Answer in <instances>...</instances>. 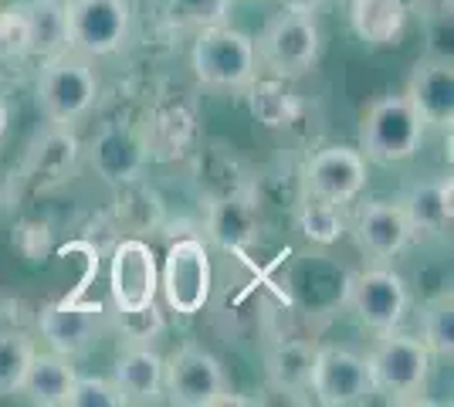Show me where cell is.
Here are the masks:
<instances>
[{"mask_svg": "<svg viewBox=\"0 0 454 407\" xmlns=\"http://www.w3.org/2000/svg\"><path fill=\"white\" fill-rule=\"evenodd\" d=\"M231 0H167V18L176 27H210L224 24Z\"/></svg>", "mask_w": 454, "mask_h": 407, "instance_id": "26", "label": "cell"}, {"mask_svg": "<svg viewBox=\"0 0 454 407\" xmlns=\"http://www.w3.org/2000/svg\"><path fill=\"white\" fill-rule=\"evenodd\" d=\"M65 407H126L122 394L115 390L113 380L106 377H78L68 390V404Z\"/></svg>", "mask_w": 454, "mask_h": 407, "instance_id": "27", "label": "cell"}, {"mask_svg": "<svg viewBox=\"0 0 454 407\" xmlns=\"http://www.w3.org/2000/svg\"><path fill=\"white\" fill-rule=\"evenodd\" d=\"M366 187V156L349 146H325L305 167V191L329 204H349Z\"/></svg>", "mask_w": 454, "mask_h": 407, "instance_id": "12", "label": "cell"}, {"mask_svg": "<svg viewBox=\"0 0 454 407\" xmlns=\"http://www.w3.org/2000/svg\"><path fill=\"white\" fill-rule=\"evenodd\" d=\"M122 323H126V340L129 343H150L153 336L163 330V319L156 312V302L146 306V309L122 312Z\"/></svg>", "mask_w": 454, "mask_h": 407, "instance_id": "28", "label": "cell"}, {"mask_svg": "<svg viewBox=\"0 0 454 407\" xmlns=\"http://www.w3.org/2000/svg\"><path fill=\"white\" fill-rule=\"evenodd\" d=\"M411 221L400 204H390V200H373L360 207L356 214V241L366 254H373L380 262L394 258L407 248L411 241Z\"/></svg>", "mask_w": 454, "mask_h": 407, "instance_id": "15", "label": "cell"}, {"mask_svg": "<svg viewBox=\"0 0 454 407\" xmlns=\"http://www.w3.org/2000/svg\"><path fill=\"white\" fill-rule=\"evenodd\" d=\"M299 224H302V231L309 241H316V245H333V241H340V234H342L340 204L309 197L302 214H299Z\"/></svg>", "mask_w": 454, "mask_h": 407, "instance_id": "24", "label": "cell"}, {"mask_svg": "<svg viewBox=\"0 0 454 407\" xmlns=\"http://www.w3.org/2000/svg\"><path fill=\"white\" fill-rule=\"evenodd\" d=\"M160 289L173 312L180 316H197L210 302L214 289V265L210 252L200 238H180L173 241L163 271H160Z\"/></svg>", "mask_w": 454, "mask_h": 407, "instance_id": "8", "label": "cell"}, {"mask_svg": "<svg viewBox=\"0 0 454 407\" xmlns=\"http://www.w3.org/2000/svg\"><path fill=\"white\" fill-rule=\"evenodd\" d=\"M424 343L431 356H448L454 353V299L451 289L437 292L424 306Z\"/></svg>", "mask_w": 454, "mask_h": 407, "instance_id": "22", "label": "cell"}, {"mask_svg": "<svg viewBox=\"0 0 454 407\" xmlns=\"http://www.w3.org/2000/svg\"><path fill=\"white\" fill-rule=\"evenodd\" d=\"M163 390L167 401L180 407L231 404V384L221 360L197 343H184L163 360Z\"/></svg>", "mask_w": 454, "mask_h": 407, "instance_id": "4", "label": "cell"}, {"mask_svg": "<svg viewBox=\"0 0 454 407\" xmlns=\"http://www.w3.org/2000/svg\"><path fill=\"white\" fill-rule=\"evenodd\" d=\"M113 384L126 404H153L163 394V356L150 343H129L115 360Z\"/></svg>", "mask_w": 454, "mask_h": 407, "instance_id": "16", "label": "cell"}, {"mask_svg": "<svg viewBox=\"0 0 454 407\" xmlns=\"http://www.w3.org/2000/svg\"><path fill=\"white\" fill-rule=\"evenodd\" d=\"M75 384V367H72V356H61V353H38L31 356L27 373L20 380V390L31 404L41 407H65L68 404V390Z\"/></svg>", "mask_w": 454, "mask_h": 407, "instance_id": "17", "label": "cell"}, {"mask_svg": "<svg viewBox=\"0 0 454 407\" xmlns=\"http://www.w3.org/2000/svg\"><path fill=\"white\" fill-rule=\"evenodd\" d=\"M424 119L407 96H380L360 122V153L380 167L403 163L420 150Z\"/></svg>", "mask_w": 454, "mask_h": 407, "instance_id": "2", "label": "cell"}, {"mask_svg": "<svg viewBox=\"0 0 454 407\" xmlns=\"http://www.w3.org/2000/svg\"><path fill=\"white\" fill-rule=\"evenodd\" d=\"M109 289L119 312L146 309L156 302L160 292V269L156 254L146 241L126 238L113 248V269H109Z\"/></svg>", "mask_w": 454, "mask_h": 407, "instance_id": "11", "label": "cell"}, {"mask_svg": "<svg viewBox=\"0 0 454 407\" xmlns=\"http://www.w3.org/2000/svg\"><path fill=\"white\" fill-rule=\"evenodd\" d=\"M129 35V0H68L61 11V41L85 59L122 48Z\"/></svg>", "mask_w": 454, "mask_h": 407, "instance_id": "5", "label": "cell"}, {"mask_svg": "<svg viewBox=\"0 0 454 407\" xmlns=\"http://www.w3.org/2000/svg\"><path fill=\"white\" fill-rule=\"evenodd\" d=\"M346 306L356 312L366 330H397L407 316L411 295L397 271L390 269H363L346 282Z\"/></svg>", "mask_w": 454, "mask_h": 407, "instance_id": "9", "label": "cell"}, {"mask_svg": "<svg viewBox=\"0 0 454 407\" xmlns=\"http://www.w3.org/2000/svg\"><path fill=\"white\" fill-rule=\"evenodd\" d=\"M98 98V75H95L92 61L78 51H65L44 61L38 75V106L44 116L68 126L78 122Z\"/></svg>", "mask_w": 454, "mask_h": 407, "instance_id": "3", "label": "cell"}, {"mask_svg": "<svg viewBox=\"0 0 454 407\" xmlns=\"http://www.w3.org/2000/svg\"><path fill=\"white\" fill-rule=\"evenodd\" d=\"M329 0H285L288 11H302V14H316L319 7H325Z\"/></svg>", "mask_w": 454, "mask_h": 407, "instance_id": "29", "label": "cell"}, {"mask_svg": "<svg viewBox=\"0 0 454 407\" xmlns=\"http://www.w3.org/2000/svg\"><path fill=\"white\" fill-rule=\"evenodd\" d=\"M31 356H35V343L24 333L0 330V397L18 394Z\"/></svg>", "mask_w": 454, "mask_h": 407, "instance_id": "23", "label": "cell"}, {"mask_svg": "<svg viewBox=\"0 0 454 407\" xmlns=\"http://www.w3.org/2000/svg\"><path fill=\"white\" fill-rule=\"evenodd\" d=\"M35 51V18L27 7L0 14V59H18Z\"/></svg>", "mask_w": 454, "mask_h": 407, "instance_id": "25", "label": "cell"}, {"mask_svg": "<svg viewBox=\"0 0 454 407\" xmlns=\"http://www.w3.org/2000/svg\"><path fill=\"white\" fill-rule=\"evenodd\" d=\"M424 126H441V129H451L454 122V68L451 59L444 55H427L414 65L411 82H407V92Z\"/></svg>", "mask_w": 454, "mask_h": 407, "instance_id": "14", "label": "cell"}, {"mask_svg": "<svg viewBox=\"0 0 454 407\" xmlns=\"http://www.w3.org/2000/svg\"><path fill=\"white\" fill-rule=\"evenodd\" d=\"M454 184L451 176L444 180H424L411 187V194L403 197V214L411 221V231H424V234H437L451 224L454 217Z\"/></svg>", "mask_w": 454, "mask_h": 407, "instance_id": "20", "label": "cell"}, {"mask_svg": "<svg viewBox=\"0 0 454 407\" xmlns=\"http://www.w3.org/2000/svg\"><path fill=\"white\" fill-rule=\"evenodd\" d=\"M312 364H316V347L305 340H282L268 349L265 377L268 387L278 394H302L312 380Z\"/></svg>", "mask_w": 454, "mask_h": 407, "instance_id": "21", "label": "cell"}, {"mask_svg": "<svg viewBox=\"0 0 454 407\" xmlns=\"http://www.w3.org/2000/svg\"><path fill=\"white\" fill-rule=\"evenodd\" d=\"M403 0H349V24L370 48H390L403 38L407 27Z\"/></svg>", "mask_w": 454, "mask_h": 407, "instance_id": "18", "label": "cell"}, {"mask_svg": "<svg viewBox=\"0 0 454 407\" xmlns=\"http://www.w3.org/2000/svg\"><path fill=\"white\" fill-rule=\"evenodd\" d=\"M193 75L210 89H241L254 78V41L245 31L227 27V24H210L200 27L193 41Z\"/></svg>", "mask_w": 454, "mask_h": 407, "instance_id": "6", "label": "cell"}, {"mask_svg": "<svg viewBox=\"0 0 454 407\" xmlns=\"http://www.w3.org/2000/svg\"><path fill=\"white\" fill-rule=\"evenodd\" d=\"M44 343L61 356H78L92 347L106 330V309L98 302H51L38 316Z\"/></svg>", "mask_w": 454, "mask_h": 407, "instance_id": "13", "label": "cell"}, {"mask_svg": "<svg viewBox=\"0 0 454 407\" xmlns=\"http://www.w3.org/2000/svg\"><path fill=\"white\" fill-rule=\"evenodd\" d=\"M262 228V217H258V204L251 197H224V200H214L207 217V231L210 238L227 248V252H241L247 248Z\"/></svg>", "mask_w": 454, "mask_h": 407, "instance_id": "19", "label": "cell"}, {"mask_svg": "<svg viewBox=\"0 0 454 407\" xmlns=\"http://www.w3.org/2000/svg\"><path fill=\"white\" fill-rule=\"evenodd\" d=\"M7 122H11V113H7V102L0 98V139H4V133H7Z\"/></svg>", "mask_w": 454, "mask_h": 407, "instance_id": "30", "label": "cell"}, {"mask_svg": "<svg viewBox=\"0 0 454 407\" xmlns=\"http://www.w3.org/2000/svg\"><path fill=\"white\" fill-rule=\"evenodd\" d=\"M319 48L322 35L312 14L285 7L282 14H275L265 24V31L258 35L254 55L265 61V68H271L278 78H299L319 61Z\"/></svg>", "mask_w": 454, "mask_h": 407, "instance_id": "7", "label": "cell"}, {"mask_svg": "<svg viewBox=\"0 0 454 407\" xmlns=\"http://www.w3.org/2000/svg\"><path fill=\"white\" fill-rule=\"evenodd\" d=\"M366 370H370L373 394H383L387 401H397V404L420 401L431 380V349L411 333L387 330L377 340V347L370 349Z\"/></svg>", "mask_w": 454, "mask_h": 407, "instance_id": "1", "label": "cell"}, {"mask_svg": "<svg viewBox=\"0 0 454 407\" xmlns=\"http://www.w3.org/2000/svg\"><path fill=\"white\" fill-rule=\"evenodd\" d=\"M312 397L322 407H356L373 397L366 356L346 347H316V364H312V380H309Z\"/></svg>", "mask_w": 454, "mask_h": 407, "instance_id": "10", "label": "cell"}]
</instances>
